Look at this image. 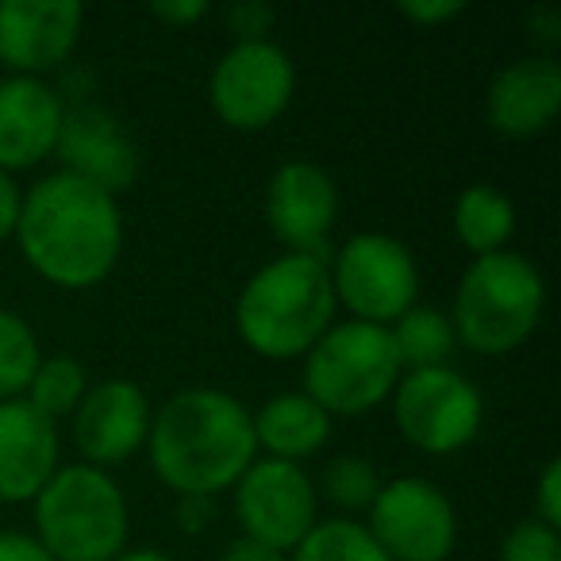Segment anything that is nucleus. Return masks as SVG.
Here are the masks:
<instances>
[{
	"mask_svg": "<svg viewBox=\"0 0 561 561\" xmlns=\"http://www.w3.org/2000/svg\"><path fill=\"white\" fill-rule=\"evenodd\" d=\"M254 415V438L265 458L280 461H305L320 454L331 438V415L305 392H277L265 400Z\"/></svg>",
	"mask_w": 561,
	"mask_h": 561,
	"instance_id": "6ab92c4d",
	"label": "nucleus"
},
{
	"mask_svg": "<svg viewBox=\"0 0 561 561\" xmlns=\"http://www.w3.org/2000/svg\"><path fill=\"white\" fill-rule=\"evenodd\" d=\"M39 339L24 316L0 308V404L20 400L39 369Z\"/></svg>",
	"mask_w": 561,
	"mask_h": 561,
	"instance_id": "b1692460",
	"label": "nucleus"
},
{
	"mask_svg": "<svg viewBox=\"0 0 561 561\" xmlns=\"http://www.w3.org/2000/svg\"><path fill=\"white\" fill-rule=\"evenodd\" d=\"M500 561H561V535L538 519H519L500 542Z\"/></svg>",
	"mask_w": 561,
	"mask_h": 561,
	"instance_id": "a878e982",
	"label": "nucleus"
},
{
	"mask_svg": "<svg viewBox=\"0 0 561 561\" xmlns=\"http://www.w3.org/2000/svg\"><path fill=\"white\" fill-rule=\"evenodd\" d=\"M89 392V377L85 366L70 354H55V358H43L39 369H35L32 385L20 400L35 408L39 415H47L50 423L66 420V415L78 412V404Z\"/></svg>",
	"mask_w": 561,
	"mask_h": 561,
	"instance_id": "4be33fe9",
	"label": "nucleus"
},
{
	"mask_svg": "<svg viewBox=\"0 0 561 561\" xmlns=\"http://www.w3.org/2000/svg\"><path fill=\"white\" fill-rule=\"evenodd\" d=\"M381 473L374 469V461L362 458V454H343V458H331L328 469H323L320 489L328 492L331 504L346 507V512H362L377 500L381 492Z\"/></svg>",
	"mask_w": 561,
	"mask_h": 561,
	"instance_id": "393cba45",
	"label": "nucleus"
},
{
	"mask_svg": "<svg viewBox=\"0 0 561 561\" xmlns=\"http://www.w3.org/2000/svg\"><path fill=\"white\" fill-rule=\"evenodd\" d=\"M397 431L423 454H458L481 435L484 400L481 389L454 366L408 369L392 389Z\"/></svg>",
	"mask_w": 561,
	"mask_h": 561,
	"instance_id": "6e6552de",
	"label": "nucleus"
},
{
	"mask_svg": "<svg viewBox=\"0 0 561 561\" xmlns=\"http://www.w3.org/2000/svg\"><path fill=\"white\" fill-rule=\"evenodd\" d=\"M397 12L415 27H443L461 16L466 4H458V0H400Z\"/></svg>",
	"mask_w": 561,
	"mask_h": 561,
	"instance_id": "cd10ccee",
	"label": "nucleus"
},
{
	"mask_svg": "<svg viewBox=\"0 0 561 561\" xmlns=\"http://www.w3.org/2000/svg\"><path fill=\"white\" fill-rule=\"evenodd\" d=\"M527 27L535 32V39H542L546 47L561 43V16L558 12H530L527 16Z\"/></svg>",
	"mask_w": 561,
	"mask_h": 561,
	"instance_id": "f704fd0d",
	"label": "nucleus"
},
{
	"mask_svg": "<svg viewBox=\"0 0 561 561\" xmlns=\"http://www.w3.org/2000/svg\"><path fill=\"white\" fill-rule=\"evenodd\" d=\"M335 305L358 323L392 328L420 297V265L408 242L385 231H358L328 257Z\"/></svg>",
	"mask_w": 561,
	"mask_h": 561,
	"instance_id": "0eeeda50",
	"label": "nucleus"
},
{
	"mask_svg": "<svg viewBox=\"0 0 561 561\" xmlns=\"http://www.w3.org/2000/svg\"><path fill=\"white\" fill-rule=\"evenodd\" d=\"M316 481L305 466L280 458H254L247 473L234 481V519L242 538L293 553L320 519H316Z\"/></svg>",
	"mask_w": 561,
	"mask_h": 561,
	"instance_id": "9d476101",
	"label": "nucleus"
},
{
	"mask_svg": "<svg viewBox=\"0 0 561 561\" xmlns=\"http://www.w3.org/2000/svg\"><path fill=\"white\" fill-rule=\"evenodd\" d=\"M211 512H216V500L211 496H178V523L188 535H201L211 523Z\"/></svg>",
	"mask_w": 561,
	"mask_h": 561,
	"instance_id": "2f4dec72",
	"label": "nucleus"
},
{
	"mask_svg": "<svg viewBox=\"0 0 561 561\" xmlns=\"http://www.w3.org/2000/svg\"><path fill=\"white\" fill-rule=\"evenodd\" d=\"M454 234L473 257L500 254L515 234V204L492 185H469L454 201Z\"/></svg>",
	"mask_w": 561,
	"mask_h": 561,
	"instance_id": "aec40b11",
	"label": "nucleus"
},
{
	"mask_svg": "<svg viewBox=\"0 0 561 561\" xmlns=\"http://www.w3.org/2000/svg\"><path fill=\"white\" fill-rule=\"evenodd\" d=\"M208 12H211L208 0H162V4H150V16L165 27H193Z\"/></svg>",
	"mask_w": 561,
	"mask_h": 561,
	"instance_id": "c756f323",
	"label": "nucleus"
},
{
	"mask_svg": "<svg viewBox=\"0 0 561 561\" xmlns=\"http://www.w3.org/2000/svg\"><path fill=\"white\" fill-rule=\"evenodd\" d=\"M339 219V188L316 162H285L265 185V224L285 254L328 257Z\"/></svg>",
	"mask_w": 561,
	"mask_h": 561,
	"instance_id": "f8f14e48",
	"label": "nucleus"
},
{
	"mask_svg": "<svg viewBox=\"0 0 561 561\" xmlns=\"http://www.w3.org/2000/svg\"><path fill=\"white\" fill-rule=\"evenodd\" d=\"M66 104L43 78L0 81V170H32L43 158H55Z\"/></svg>",
	"mask_w": 561,
	"mask_h": 561,
	"instance_id": "f3484780",
	"label": "nucleus"
},
{
	"mask_svg": "<svg viewBox=\"0 0 561 561\" xmlns=\"http://www.w3.org/2000/svg\"><path fill=\"white\" fill-rule=\"evenodd\" d=\"M546 312V280L530 257L515 250L473 257L454 293L450 323L461 346L500 358L527 343Z\"/></svg>",
	"mask_w": 561,
	"mask_h": 561,
	"instance_id": "20e7f679",
	"label": "nucleus"
},
{
	"mask_svg": "<svg viewBox=\"0 0 561 561\" xmlns=\"http://www.w3.org/2000/svg\"><path fill=\"white\" fill-rule=\"evenodd\" d=\"M20 201H24V193H20V188H16V181H12V173L0 170V242L12 239V234H16Z\"/></svg>",
	"mask_w": 561,
	"mask_h": 561,
	"instance_id": "473e14b6",
	"label": "nucleus"
},
{
	"mask_svg": "<svg viewBox=\"0 0 561 561\" xmlns=\"http://www.w3.org/2000/svg\"><path fill=\"white\" fill-rule=\"evenodd\" d=\"M150 400L135 381L112 377V381L89 385L85 400L73 412V446L85 466L104 469L124 466L135 450L147 446L150 435Z\"/></svg>",
	"mask_w": 561,
	"mask_h": 561,
	"instance_id": "4468645a",
	"label": "nucleus"
},
{
	"mask_svg": "<svg viewBox=\"0 0 561 561\" xmlns=\"http://www.w3.org/2000/svg\"><path fill=\"white\" fill-rule=\"evenodd\" d=\"M561 108V66L550 55L519 58L492 78L484 96V116L492 131L507 139H535L558 119Z\"/></svg>",
	"mask_w": 561,
	"mask_h": 561,
	"instance_id": "a211bd4d",
	"label": "nucleus"
},
{
	"mask_svg": "<svg viewBox=\"0 0 561 561\" xmlns=\"http://www.w3.org/2000/svg\"><path fill=\"white\" fill-rule=\"evenodd\" d=\"M366 530L392 561H446L458 546V512L427 477L385 481Z\"/></svg>",
	"mask_w": 561,
	"mask_h": 561,
	"instance_id": "9b49d317",
	"label": "nucleus"
},
{
	"mask_svg": "<svg viewBox=\"0 0 561 561\" xmlns=\"http://www.w3.org/2000/svg\"><path fill=\"white\" fill-rule=\"evenodd\" d=\"M335 308L328 257L280 254L242 285L234 331L257 358H305L335 323Z\"/></svg>",
	"mask_w": 561,
	"mask_h": 561,
	"instance_id": "7ed1b4c3",
	"label": "nucleus"
},
{
	"mask_svg": "<svg viewBox=\"0 0 561 561\" xmlns=\"http://www.w3.org/2000/svg\"><path fill=\"white\" fill-rule=\"evenodd\" d=\"M116 561H173L170 553L154 550V546H135V550H124Z\"/></svg>",
	"mask_w": 561,
	"mask_h": 561,
	"instance_id": "c9c22d12",
	"label": "nucleus"
},
{
	"mask_svg": "<svg viewBox=\"0 0 561 561\" xmlns=\"http://www.w3.org/2000/svg\"><path fill=\"white\" fill-rule=\"evenodd\" d=\"M224 20L231 27L234 43H257V39H270V27L277 20V12L265 0H239V4H231L224 12Z\"/></svg>",
	"mask_w": 561,
	"mask_h": 561,
	"instance_id": "bb28decb",
	"label": "nucleus"
},
{
	"mask_svg": "<svg viewBox=\"0 0 561 561\" xmlns=\"http://www.w3.org/2000/svg\"><path fill=\"white\" fill-rule=\"evenodd\" d=\"M35 504V538L55 561H116L127 550L131 512L112 473L85 461L62 466Z\"/></svg>",
	"mask_w": 561,
	"mask_h": 561,
	"instance_id": "39448f33",
	"label": "nucleus"
},
{
	"mask_svg": "<svg viewBox=\"0 0 561 561\" xmlns=\"http://www.w3.org/2000/svg\"><path fill=\"white\" fill-rule=\"evenodd\" d=\"M55 158L62 162V173L89 181L108 196L127 193L139 178V150H135L131 135L108 108L89 101L66 108Z\"/></svg>",
	"mask_w": 561,
	"mask_h": 561,
	"instance_id": "2eb2a0df",
	"label": "nucleus"
},
{
	"mask_svg": "<svg viewBox=\"0 0 561 561\" xmlns=\"http://www.w3.org/2000/svg\"><path fill=\"white\" fill-rule=\"evenodd\" d=\"M389 335L400 354L404 374L408 369L450 366L454 351H458V335H454L450 316H443L438 308H408V312L389 328Z\"/></svg>",
	"mask_w": 561,
	"mask_h": 561,
	"instance_id": "412c9836",
	"label": "nucleus"
},
{
	"mask_svg": "<svg viewBox=\"0 0 561 561\" xmlns=\"http://www.w3.org/2000/svg\"><path fill=\"white\" fill-rule=\"evenodd\" d=\"M12 239L47 285L85 293L116 270L124 216L116 196L58 170L24 193Z\"/></svg>",
	"mask_w": 561,
	"mask_h": 561,
	"instance_id": "f257e3e1",
	"label": "nucleus"
},
{
	"mask_svg": "<svg viewBox=\"0 0 561 561\" xmlns=\"http://www.w3.org/2000/svg\"><path fill=\"white\" fill-rule=\"evenodd\" d=\"M289 561H392L366 523L354 519H323L312 527V535L289 553Z\"/></svg>",
	"mask_w": 561,
	"mask_h": 561,
	"instance_id": "5701e85b",
	"label": "nucleus"
},
{
	"mask_svg": "<svg viewBox=\"0 0 561 561\" xmlns=\"http://www.w3.org/2000/svg\"><path fill=\"white\" fill-rule=\"evenodd\" d=\"M400 374V354L389 328L377 323H331L323 339L305 354V397L328 415H366L392 397Z\"/></svg>",
	"mask_w": 561,
	"mask_h": 561,
	"instance_id": "423d86ee",
	"label": "nucleus"
},
{
	"mask_svg": "<svg viewBox=\"0 0 561 561\" xmlns=\"http://www.w3.org/2000/svg\"><path fill=\"white\" fill-rule=\"evenodd\" d=\"M535 519L546 527H561V461H546L535 489Z\"/></svg>",
	"mask_w": 561,
	"mask_h": 561,
	"instance_id": "c85d7f7f",
	"label": "nucleus"
},
{
	"mask_svg": "<svg viewBox=\"0 0 561 561\" xmlns=\"http://www.w3.org/2000/svg\"><path fill=\"white\" fill-rule=\"evenodd\" d=\"M0 561H55V558L43 550L35 535H24V530H0Z\"/></svg>",
	"mask_w": 561,
	"mask_h": 561,
	"instance_id": "7c9ffc66",
	"label": "nucleus"
},
{
	"mask_svg": "<svg viewBox=\"0 0 561 561\" xmlns=\"http://www.w3.org/2000/svg\"><path fill=\"white\" fill-rule=\"evenodd\" d=\"M81 27L78 0H0V66L9 78H43L70 62Z\"/></svg>",
	"mask_w": 561,
	"mask_h": 561,
	"instance_id": "ddd939ff",
	"label": "nucleus"
},
{
	"mask_svg": "<svg viewBox=\"0 0 561 561\" xmlns=\"http://www.w3.org/2000/svg\"><path fill=\"white\" fill-rule=\"evenodd\" d=\"M62 469V438L58 423L35 412L27 400L0 404V500L27 504L47 489Z\"/></svg>",
	"mask_w": 561,
	"mask_h": 561,
	"instance_id": "dca6fc26",
	"label": "nucleus"
},
{
	"mask_svg": "<svg viewBox=\"0 0 561 561\" xmlns=\"http://www.w3.org/2000/svg\"><path fill=\"white\" fill-rule=\"evenodd\" d=\"M219 561H289V553L270 550V546L254 542V538H234Z\"/></svg>",
	"mask_w": 561,
	"mask_h": 561,
	"instance_id": "72a5a7b5",
	"label": "nucleus"
},
{
	"mask_svg": "<svg viewBox=\"0 0 561 561\" xmlns=\"http://www.w3.org/2000/svg\"><path fill=\"white\" fill-rule=\"evenodd\" d=\"M147 454L170 492L216 500L257 458L254 415L224 389H181L150 420Z\"/></svg>",
	"mask_w": 561,
	"mask_h": 561,
	"instance_id": "f03ea898",
	"label": "nucleus"
},
{
	"mask_svg": "<svg viewBox=\"0 0 561 561\" xmlns=\"http://www.w3.org/2000/svg\"><path fill=\"white\" fill-rule=\"evenodd\" d=\"M297 93V66L277 43H234L208 78V104L231 131H265Z\"/></svg>",
	"mask_w": 561,
	"mask_h": 561,
	"instance_id": "1a4fd4ad",
	"label": "nucleus"
}]
</instances>
